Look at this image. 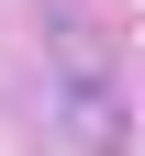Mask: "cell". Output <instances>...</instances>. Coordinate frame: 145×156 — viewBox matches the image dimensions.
<instances>
[{
	"mask_svg": "<svg viewBox=\"0 0 145 156\" xmlns=\"http://www.w3.org/2000/svg\"><path fill=\"white\" fill-rule=\"evenodd\" d=\"M56 78H67V112H78V134H112V123H123V101H112V78L89 67L78 23H56Z\"/></svg>",
	"mask_w": 145,
	"mask_h": 156,
	"instance_id": "6da1fadb",
	"label": "cell"
}]
</instances>
